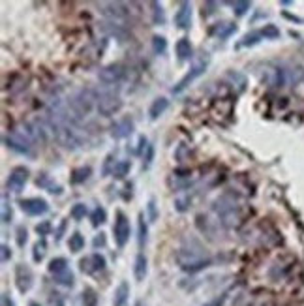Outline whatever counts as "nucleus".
<instances>
[{"instance_id":"nucleus-1","label":"nucleus","mask_w":304,"mask_h":306,"mask_svg":"<svg viewBox=\"0 0 304 306\" xmlns=\"http://www.w3.org/2000/svg\"><path fill=\"white\" fill-rule=\"evenodd\" d=\"M175 259H177L179 267L186 272H197V270H203L212 265V259L205 250V246L195 237L184 239L175 252Z\"/></svg>"},{"instance_id":"nucleus-27","label":"nucleus","mask_w":304,"mask_h":306,"mask_svg":"<svg viewBox=\"0 0 304 306\" xmlns=\"http://www.w3.org/2000/svg\"><path fill=\"white\" fill-rule=\"evenodd\" d=\"M130 169H132V162H130V160H121V162H117V165H115L111 177H115L117 181H122V179L130 173Z\"/></svg>"},{"instance_id":"nucleus-14","label":"nucleus","mask_w":304,"mask_h":306,"mask_svg":"<svg viewBox=\"0 0 304 306\" xmlns=\"http://www.w3.org/2000/svg\"><path fill=\"white\" fill-rule=\"evenodd\" d=\"M26 181H28V169L23 165H17L10 171V177L6 181V188L13 194H19V192H23Z\"/></svg>"},{"instance_id":"nucleus-15","label":"nucleus","mask_w":304,"mask_h":306,"mask_svg":"<svg viewBox=\"0 0 304 306\" xmlns=\"http://www.w3.org/2000/svg\"><path fill=\"white\" fill-rule=\"evenodd\" d=\"M105 267H107V261L101 254H90L79 261V269L85 274H98V272L105 270Z\"/></svg>"},{"instance_id":"nucleus-35","label":"nucleus","mask_w":304,"mask_h":306,"mask_svg":"<svg viewBox=\"0 0 304 306\" xmlns=\"http://www.w3.org/2000/svg\"><path fill=\"white\" fill-rule=\"evenodd\" d=\"M259 38H261V32L246 34V36L237 43V47H250V45H256V43H259Z\"/></svg>"},{"instance_id":"nucleus-29","label":"nucleus","mask_w":304,"mask_h":306,"mask_svg":"<svg viewBox=\"0 0 304 306\" xmlns=\"http://www.w3.org/2000/svg\"><path fill=\"white\" fill-rule=\"evenodd\" d=\"M45 254H47V243H45V239H40L36 245L32 246V259L40 263V261H43Z\"/></svg>"},{"instance_id":"nucleus-18","label":"nucleus","mask_w":304,"mask_h":306,"mask_svg":"<svg viewBox=\"0 0 304 306\" xmlns=\"http://www.w3.org/2000/svg\"><path fill=\"white\" fill-rule=\"evenodd\" d=\"M208 32H210V36L218 38V40H227L237 32V25L231 21H222V23H216Z\"/></svg>"},{"instance_id":"nucleus-41","label":"nucleus","mask_w":304,"mask_h":306,"mask_svg":"<svg viewBox=\"0 0 304 306\" xmlns=\"http://www.w3.org/2000/svg\"><path fill=\"white\" fill-rule=\"evenodd\" d=\"M259 32H261V36L268 38V40H276V38H280V30H278L274 25H265Z\"/></svg>"},{"instance_id":"nucleus-7","label":"nucleus","mask_w":304,"mask_h":306,"mask_svg":"<svg viewBox=\"0 0 304 306\" xmlns=\"http://www.w3.org/2000/svg\"><path fill=\"white\" fill-rule=\"evenodd\" d=\"M113 233H115V243L119 248H124L126 243L130 241V233H132V227H130V220L128 216L122 212V210H117L115 212V225H113Z\"/></svg>"},{"instance_id":"nucleus-19","label":"nucleus","mask_w":304,"mask_h":306,"mask_svg":"<svg viewBox=\"0 0 304 306\" xmlns=\"http://www.w3.org/2000/svg\"><path fill=\"white\" fill-rule=\"evenodd\" d=\"M167 107H169V100L160 96V98H156L150 103V107H148V117H150L152 121H156V119H160V117L167 111Z\"/></svg>"},{"instance_id":"nucleus-48","label":"nucleus","mask_w":304,"mask_h":306,"mask_svg":"<svg viewBox=\"0 0 304 306\" xmlns=\"http://www.w3.org/2000/svg\"><path fill=\"white\" fill-rule=\"evenodd\" d=\"M207 8V12H203V15H212V13L216 12L214 8H218V4L216 2H205V6H203V10Z\"/></svg>"},{"instance_id":"nucleus-2","label":"nucleus","mask_w":304,"mask_h":306,"mask_svg":"<svg viewBox=\"0 0 304 306\" xmlns=\"http://www.w3.org/2000/svg\"><path fill=\"white\" fill-rule=\"evenodd\" d=\"M64 102H66V107L70 111V115L77 122H81L96 109V90H92V88H79V90L72 92L68 96V100H64Z\"/></svg>"},{"instance_id":"nucleus-44","label":"nucleus","mask_w":304,"mask_h":306,"mask_svg":"<svg viewBox=\"0 0 304 306\" xmlns=\"http://www.w3.org/2000/svg\"><path fill=\"white\" fill-rule=\"evenodd\" d=\"M227 301V293H222L218 297H214L210 303H205L203 306H223V303Z\"/></svg>"},{"instance_id":"nucleus-11","label":"nucleus","mask_w":304,"mask_h":306,"mask_svg":"<svg viewBox=\"0 0 304 306\" xmlns=\"http://www.w3.org/2000/svg\"><path fill=\"white\" fill-rule=\"evenodd\" d=\"M19 208L28 216H41L49 210V203L41 197H26L19 199Z\"/></svg>"},{"instance_id":"nucleus-50","label":"nucleus","mask_w":304,"mask_h":306,"mask_svg":"<svg viewBox=\"0 0 304 306\" xmlns=\"http://www.w3.org/2000/svg\"><path fill=\"white\" fill-rule=\"evenodd\" d=\"M66 224H68V222L62 220V222H61V225H59V229H57V237H55V239H57V243L61 241L62 235H64V231H66Z\"/></svg>"},{"instance_id":"nucleus-22","label":"nucleus","mask_w":304,"mask_h":306,"mask_svg":"<svg viewBox=\"0 0 304 306\" xmlns=\"http://www.w3.org/2000/svg\"><path fill=\"white\" fill-rule=\"evenodd\" d=\"M148 272V265H146V257L145 254H137L135 257V263H134V274H135V280L137 282H143Z\"/></svg>"},{"instance_id":"nucleus-4","label":"nucleus","mask_w":304,"mask_h":306,"mask_svg":"<svg viewBox=\"0 0 304 306\" xmlns=\"http://www.w3.org/2000/svg\"><path fill=\"white\" fill-rule=\"evenodd\" d=\"M122 109V98L115 92H98L96 90V111L101 117H113Z\"/></svg>"},{"instance_id":"nucleus-12","label":"nucleus","mask_w":304,"mask_h":306,"mask_svg":"<svg viewBox=\"0 0 304 306\" xmlns=\"http://www.w3.org/2000/svg\"><path fill=\"white\" fill-rule=\"evenodd\" d=\"M2 143L10 148V150L17 152V154H23V156H32V154H34L30 141H26L23 135H19V134L4 135V137H2Z\"/></svg>"},{"instance_id":"nucleus-42","label":"nucleus","mask_w":304,"mask_h":306,"mask_svg":"<svg viewBox=\"0 0 304 306\" xmlns=\"http://www.w3.org/2000/svg\"><path fill=\"white\" fill-rule=\"evenodd\" d=\"M152 160H154V145H148V147H146V152L143 154V169H148V167H150Z\"/></svg>"},{"instance_id":"nucleus-45","label":"nucleus","mask_w":304,"mask_h":306,"mask_svg":"<svg viewBox=\"0 0 304 306\" xmlns=\"http://www.w3.org/2000/svg\"><path fill=\"white\" fill-rule=\"evenodd\" d=\"M2 222H4V224L12 222V207H8V203H6V201L2 203Z\"/></svg>"},{"instance_id":"nucleus-40","label":"nucleus","mask_w":304,"mask_h":306,"mask_svg":"<svg viewBox=\"0 0 304 306\" xmlns=\"http://www.w3.org/2000/svg\"><path fill=\"white\" fill-rule=\"evenodd\" d=\"M15 239H17V246H19V248H24L26 241H28V231H26L24 225H19V227L15 229Z\"/></svg>"},{"instance_id":"nucleus-28","label":"nucleus","mask_w":304,"mask_h":306,"mask_svg":"<svg viewBox=\"0 0 304 306\" xmlns=\"http://www.w3.org/2000/svg\"><path fill=\"white\" fill-rule=\"evenodd\" d=\"M150 12H152V23L154 25H165V13H163V6L160 2H150Z\"/></svg>"},{"instance_id":"nucleus-20","label":"nucleus","mask_w":304,"mask_h":306,"mask_svg":"<svg viewBox=\"0 0 304 306\" xmlns=\"http://www.w3.org/2000/svg\"><path fill=\"white\" fill-rule=\"evenodd\" d=\"M175 51H177V57H179L181 62L192 59V55H194V47H192V43H190L188 38H181L177 41V45H175Z\"/></svg>"},{"instance_id":"nucleus-49","label":"nucleus","mask_w":304,"mask_h":306,"mask_svg":"<svg viewBox=\"0 0 304 306\" xmlns=\"http://www.w3.org/2000/svg\"><path fill=\"white\" fill-rule=\"evenodd\" d=\"M148 214H150V220H156V216H158V214H156V203H154V199H150V201H148Z\"/></svg>"},{"instance_id":"nucleus-34","label":"nucleus","mask_w":304,"mask_h":306,"mask_svg":"<svg viewBox=\"0 0 304 306\" xmlns=\"http://www.w3.org/2000/svg\"><path fill=\"white\" fill-rule=\"evenodd\" d=\"M83 305L98 306V293L92 287H85V289H83Z\"/></svg>"},{"instance_id":"nucleus-24","label":"nucleus","mask_w":304,"mask_h":306,"mask_svg":"<svg viewBox=\"0 0 304 306\" xmlns=\"http://www.w3.org/2000/svg\"><path fill=\"white\" fill-rule=\"evenodd\" d=\"M36 184L40 186V188H45L49 194H57V196H61V194H62V186L51 183V179H49L47 173H41V175L38 177Z\"/></svg>"},{"instance_id":"nucleus-43","label":"nucleus","mask_w":304,"mask_h":306,"mask_svg":"<svg viewBox=\"0 0 304 306\" xmlns=\"http://www.w3.org/2000/svg\"><path fill=\"white\" fill-rule=\"evenodd\" d=\"M51 227H53V225H51V222H41V224H38L36 225V233L38 235H41V239H43L45 235L51 233Z\"/></svg>"},{"instance_id":"nucleus-53","label":"nucleus","mask_w":304,"mask_h":306,"mask_svg":"<svg viewBox=\"0 0 304 306\" xmlns=\"http://www.w3.org/2000/svg\"><path fill=\"white\" fill-rule=\"evenodd\" d=\"M28 306H40V305H38V303H30Z\"/></svg>"},{"instance_id":"nucleus-26","label":"nucleus","mask_w":304,"mask_h":306,"mask_svg":"<svg viewBox=\"0 0 304 306\" xmlns=\"http://www.w3.org/2000/svg\"><path fill=\"white\" fill-rule=\"evenodd\" d=\"M68 246H70V252L73 254H79L83 248H85V237L79 231H73L68 239Z\"/></svg>"},{"instance_id":"nucleus-16","label":"nucleus","mask_w":304,"mask_h":306,"mask_svg":"<svg viewBox=\"0 0 304 306\" xmlns=\"http://www.w3.org/2000/svg\"><path fill=\"white\" fill-rule=\"evenodd\" d=\"M109 134L113 139H126V137H130L134 134V121L130 117H124L121 121L113 122L109 128Z\"/></svg>"},{"instance_id":"nucleus-39","label":"nucleus","mask_w":304,"mask_h":306,"mask_svg":"<svg viewBox=\"0 0 304 306\" xmlns=\"http://www.w3.org/2000/svg\"><path fill=\"white\" fill-rule=\"evenodd\" d=\"M115 165H117V162H115V154H107V158H105V162H103L101 175H103V177H109V175H113Z\"/></svg>"},{"instance_id":"nucleus-36","label":"nucleus","mask_w":304,"mask_h":306,"mask_svg":"<svg viewBox=\"0 0 304 306\" xmlns=\"http://www.w3.org/2000/svg\"><path fill=\"white\" fill-rule=\"evenodd\" d=\"M146 235H148V227H146L145 214L141 212V214H139V246H141V248H143L146 243Z\"/></svg>"},{"instance_id":"nucleus-31","label":"nucleus","mask_w":304,"mask_h":306,"mask_svg":"<svg viewBox=\"0 0 304 306\" xmlns=\"http://www.w3.org/2000/svg\"><path fill=\"white\" fill-rule=\"evenodd\" d=\"M152 51H154V55H165V51H167V40L163 36H152Z\"/></svg>"},{"instance_id":"nucleus-9","label":"nucleus","mask_w":304,"mask_h":306,"mask_svg":"<svg viewBox=\"0 0 304 306\" xmlns=\"http://www.w3.org/2000/svg\"><path fill=\"white\" fill-rule=\"evenodd\" d=\"M261 79H263L265 85L278 88V86H284L287 83V72H285L284 68L270 66V64H268V66L263 68V72H261Z\"/></svg>"},{"instance_id":"nucleus-3","label":"nucleus","mask_w":304,"mask_h":306,"mask_svg":"<svg viewBox=\"0 0 304 306\" xmlns=\"http://www.w3.org/2000/svg\"><path fill=\"white\" fill-rule=\"evenodd\" d=\"M212 212L216 214V220L222 224V227H225V229L239 227V225L243 224L241 207L237 205V201H235L229 194L218 197V199L212 203Z\"/></svg>"},{"instance_id":"nucleus-13","label":"nucleus","mask_w":304,"mask_h":306,"mask_svg":"<svg viewBox=\"0 0 304 306\" xmlns=\"http://www.w3.org/2000/svg\"><path fill=\"white\" fill-rule=\"evenodd\" d=\"M195 225H197V229L203 233L207 239L210 241H218L220 239V224L218 220H210L208 216L205 214H197L195 216Z\"/></svg>"},{"instance_id":"nucleus-47","label":"nucleus","mask_w":304,"mask_h":306,"mask_svg":"<svg viewBox=\"0 0 304 306\" xmlns=\"http://www.w3.org/2000/svg\"><path fill=\"white\" fill-rule=\"evenodd\" d=\"M0 252H2V263H6V261L12 259V250H10V246L8 245L0 246Z\"/></svg>"},{"instance_id":"nucleus-30","label":"nucleus","mask_w":304,"mask_h":306,"mask_svg":"<svg viewBox=\"0 0 304 306\" xmlns=\"http://www.w3.org/2000/svg\"><path fill=\"white\" fill-rule=\"evenodd\" d=\"M105 222H107V212H105L103 207H96L90 212V224H92L94 227H100V225L105 224Z\"/></svg>"},{"instance_id":"nucleus-32","label":"nucleus","mask_w":304,"mask_h":306,"mask_svg":"<svg viewBox=\"0 0 304 306\" xmlns=\"http://www.w3.org/2000/svg\"><path fill=\"white\" fill-rule=\"evenodd\" d=\"M55 282L64 286V287H72L73 284H75V278H73L72 270H66V272H62V274H57V276H55Z\"/></svg>"},{"instance_id":"nucleus-33","label":"nucleus","mask_w":304,"mask_h":306,"mask_svg":"<svg viewBox=\"0 0 304 306\" xmlns=\"http://www.w3.org/2000/svg\"><path fill=\"white\" fill-rule=\"evenodd\" d=\"M86 212H88V208H86L85 203H75V205L72 207V210H70L72 218H73V220H77V222L83 220V218L86 216Z\"/></svg>"},{"instance_id":"nucleus-6","label":"nucleus","mask_w":304,"mask_h":306,"mask_svg":"<svg viewBox=\"0 0 304 306\" xmlns=\"http://www.w3.org/2000/svg\"><path fill=\"white\" fill-rule=\"evenodd\" d=\"M98 79L100 83H103L105 86H115L121 85L126 79V70L122 64H107L98 72Z\"/></svg>"},{"instance_id":"nucleus-38","label":"nucleus","mask_w":304,"mask_h":306,"mask_svg":"<svg viewBox=\"0 0 304 306\" xmlns=\"http://www.w3.org/2000/svg\"><path fill=\"white\" fill-rule=\"evenodd\" d=\"M190 205H192L190 196H181L175 199V210H179V212H186L190 208Z\"/></svg>"},{"instance_id":"nucleus-21","label":"nucleus","mask_w":304,"mask_h":306,"mask_svg":"<svg viewBox=\"0 0 304 306\" xmlns=\"http://www.w3.org/2000/svg\"><path fill=\"white\" fill-rule=\"evenodd\" d=\"M128 299H130V286L128 282H121L119 287L115 289L113 306H128Z\"/></svg>"},{"instance_id":"nucleus-46","label":"nucleus","mask_w":304,"mask_h":306,"mask_svg":"<svg viewBox=\"0 0 304 306\" xmlns=\"http://www.w3.org/2000/svg\"><path fill=\"white\" fill-rule=\"evenodd\" d=\"M92 245H94V248H96V250H98V248H103V246L107 245V237H105V233H100V235H96Z\"/></svg>"},{"instance_id":"nucleus-5","label":"nucleus","mask_w":304,"mask_h":306,"mask_svg":"<svg viewBox=\"0 0 304 306\" xmlns=\"http://www.w3.org/2000/svg\"><path fill=\"white\" fill-rule=\"evenodd\" d=\"M100 12L103 13L111 23H124L130 17V4L124 2H101Z\"/></svg>"},{"instance_id":"nucleus-8","label":"nucleus","mask_w":304,"mask_h":306,"mask_svg":"<svg viewBox=\"0 0 304 306\" xmlns=\"http://www.w3.org/2000/svg\"><path fill=\"white\" fill-rule=\"evenodd\" d=\"M205 72H207V61L195 62L194 66L190 68V72H188V74L184 75V77L181 79V81H179V83H177V85L171 88V92H173V94H181L182 90H186V88L192 85L197 77H201V75L205 74Z\"/></svg>"},{"instance_id":"nucleus-23","label":"nucleus","mask_w":304,"mask_h":306,"mask_svg":"<svg viewBox=\"0 0 304 306\" xmlns=\"http://www.w3.org/2000/svg\"><path fill=\"white\" fill-rule=\"evenodd\" d=\"M92 175V167L90 165H83V167H77L72 171V177H70V183L72 184H83L90 179Z\"/></svg>"},{"instance_id":"nucleus-25","label":"nucleus","mask_w":304,"mask_h":306,"mask_svg":"<svg viewBox=\"0 0 304 306\" xmlns=\"http://www.w3.org/2000/svg\"><path fill=\"white\" fill-rule=\"evenodd\" d=\"M47 269L53 276L62 274V272L70 270V267H68V259H66V257H55V259H51V261H49Z\"/></svg>"},{"instance_id":"nucleus-37","label":"nucleus","mask_w":304,"mask_h":306,"mask_svg":"<svg viewBox=\"0 0 304 306\" xmlns=\"http://www.w3.org/2000/svg\"><path fill=\"white\" fill-rule=\"evenodd\" d=\"M233 13L237 15V17H243V15H246V12L252 8V4L250 2H246V0H241V2H233Z\"/></svg>"},{"instance_id":"nucleus-17","label":"nucleus","mask_w":304,"mask_h":306,"mask_svg":"<svg viewBox=\"0 0 304 306\" xmlns=\"http://www.w3.org/2000/svg\"><path fill=\"white\" fill-rule=\"evenodd\" d=\"M175 25L181 30H188L192 26V4L190 2H181L179 10L175 13Z\"/></svg>"},{"instance_id":"nucleus-51","label":"nucleus","mask_w":304,"mask_h":306,"mask_svg":"<svg viewBox=\"0 0 304 306\" xmlns=\"http://www.w3.org/2000/svg\"><path fill=\"white\" fill-rule=\"evenodd\" d=\"M2 306H15L10 293H2Z\"/></svg>"},{"instance_id":"nucleus-10","label":"nucleus","mask_w":304,"mask_h":306,"mask_svg":"<svg viewBox=\"0 0 304 306\" xmlns=\"http://www.w3.org/2000/svg\"><path fill=\"white\" fill-rule=\"evenodd\" d=\"M15 286L19 289V293L30 291V287L34 286V272L28 265H24V263L15 265Z\"/></svg>"},{"instance_id":"nucleus-52","label":"nucleus","mask_w":304,"mask_h":306,"mask_svg":"<svg viewBox=\"0 0 304 306\" xmlns=\"http://www.w3.org/2000/svg\"><path fill=\"white\" fill-rule=\"evenodd\" d=\"M135 306H145V305H143L141 301H137V303H135Z\"/></svg>"}]
</instances>
